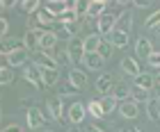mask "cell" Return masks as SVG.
<instances>
[{
    "label": "cell",
    "mask_w": 160,
    "mask_h": 132,
    "mask_svg": "<svg viewBox=\"0 0 160 132\" xmlns=\"http://www.w3.org/2000/svg\"><path fill=\"white\" fill-rule=\"evenodd\" d=\"M39 18H41V25H50L57 21V16H53L48 9H39Z\"/></svg>",
    "instance_id": "obj_39"
},
{
    "label": "cell",
    "mask_w": 160,
    "mask_h": 132,
    "mask_svg": "<svg viewBox=\"0 0 160 132\" xmlns=\"http://www.w3.org/2000/svg\"><path fill=\"white\" fill-rule=\"evenodd\" d=\"M130 98H133L135 102H149L151 98H149V91L147 89H142V87H137V84H133V87H130Z\"/></svg>",
    "instance_id": "obj_27"
},
{
    "label": "cell",
    "mask_w": 160,
    "mask_h": 132,
    "mask_svg": "<svg viewBox=\"0 0 160 132\" xmlns=\"http://www.w3.org/2000/svg\"><path fill=\"white\" fill-rule=\"evenodd\" d=\"M87 112L92 114V119H105V112H103V107H101V102L98 100H92L89 105H87Z\"/></svg>",
    "instance_id": "obj_29"
},
{
    "label": "cell",
    "mask_w": 160,
    "mask_h": 132,
    "mask_svg": "<svg viewBox=\"0 0 160 132\" xmlns=\"http://www.w3.org/2000/svg\"><path fill=\"white\" fill-rule=\"evenodd\" d=\"M119 114L123 119H137V116H140V105H137L135 100H126V102L119 105Z\"/></svg>",
    "instance_id": "obj_16"
},
{
    "label": "cell",
    "mask_w": 160,
    "mask_h": 132,
    "mask_svg": "<svg viewBox=\"0 0 160 132\" xmlns=\"http://www.w3.org/2000/svg\"><path fill=\"white\" fill-rule=\"evenodd\" d=\"M160 25V9H156L153 14H149L147 21H144V27H149V30H156Z\"/></svg>",
    "instance_id": "obj_37"
},
{
    "label": "cell",
    "mask_w": 160,
    "mask_h": 132,
    "mask_svg": "<svg viewBox=\"0 0 160 132\" xmlns=\"http://www.w3.org/2000/svg\"><path fill=\"white\" fill-rule=\"evenodd\" d=\"M128 132H140V130H137V128H130V130H128Z\"/></svg>",
    "instance_id": "obj_50"
},
{
    "label": "cell",
    "mask_w": 160,
    "mask_h": 132,
    "mask_svg": "<svg viewBox=\"0 0 160 132\" xmlns=\"http://www.w3.org/2000/svg\"><path fill=\"white\" fill-rule=\"evenodd\" d=\"M105 39L110 41L114 48H126V46H128V34H126V32H119V30H112Z\"/></svg>",
    "instance_id": "obj_19"
},
{
    "label": "cell",
    "mask_w": 160,
    "mask_h": 132,
    "mask_svg": "<svg viewBox=\"0 0 160 132\" xmlns=\"http://www.w3.org/2000/svg\"><path fill=\"white\" fill-rule=\"evenodd\" d=\"M73 5V9L78 12V14H87L89 12V2H82V0H76V2H71Z\"/></svg>",
    "instance_id": "obj_40"
},
{
    "label": "cell",
    "mask_w": 160,
    "mask_h": 132,
    "mask_svg": "<svg viewBox=\"0 0 160 132\" xmlns=\"http://www.w3.org/2000/svg\"><path fill=\"white\" fill-rule=\"evenodd\" d=\"M147 64L151 66V68H160V53H153V55L147 59Z\"/></svg>",
    "instance_id": "obj_41"
},
{
    "label": "cell",
    "mask_w": 160,
    "mask_h": 132,
    "mask_svg": "<svg viewBox=\"0 0 160 132\" xmlns=\"http://www.w3.org/2000/svg\"><path fill=\"white\" fill-rule=\"evenodd\" d=\"M156 98H158V100H160V84H158V87H156Z\"/></svg>",
    "instance_id": "obj_48"
},
{
    "label": "cell",
    "mask_w": 160,
    "mask_h": 132,
    "mask_svg": "<svg viewBox=\"0 0 160 132\" xmlns=\"http://www.w3.org/2000/svg\"><path fill=\"white\" fill-rule=\"evenodd\" d=\"M55 62H57V66H69L73 59H71L69 50H55Z\"/></svg>",
    "instance_id": "obj_36"
},
{
    "label": "cell",
    "mask_w": 160,
    "mask_h": 132,
    "mask_svg": "<svg viewBox=\"0 0 160 132\" xmlns=\"http://www.w3.org/2000/svg\"><path fill=\"white\" fill-rule=\"evenodd\" d=\"M153 43H151L149 39H144V36H140V39L135 41V55L140 57V59H149L151 55H153Z\"/></svg>",
    "instance_id": "obj_8"
},
{
    "label": "cell",
    "mask_w": 160,
    "mask_h": 132,
    "mask_svg": "<svg viewBox=\"0 0 160 132\" xmlns=\"http://www.w3.org/2000/svg\"><path fill=\"white\" fill-rule=\"evenodd\" d=\"M46 107H48L50 119L64 121V100H62V98H48V100H46Z\"/></svg>",
    "instance_id": "obj_6"
},
{
    "label": "cell",
    "mask_w": 160,
    "mask_h": 132,
    "mask_svg": "<svg viewBox=\"0 0 160 132\" xmlns=\"http://www.w3.org/2000/svg\"><path fill=\"white\" fill-rule=\"evenodd\" d=\"M112 43L110 41H103V43H101V48H98V55L101 57H103V59H110V57H112Z\"/></svg>",
    "instance_id": "obj_38"
},
{
    "label": "cell",
    "mask_w": 160,
    "mask_h": 132,
    "mask_svg": "<svg viewBox=\"0 0 160 132\" xmlns=\"http://www.w3.org/2000/svg\"><path fill=\"white\" fill-rule=\"evenodd\" d=\"M12 80H14V68H12V66L9 64H5V66H0V84H9L12 82Z\"/></svg>",
    "instance_id": "obj_32"
},
{
    "label": "cell",
    "mask_w": 160,
    "mask_h": 132,
    "mask_svg": "<svg viewBox=\"0 0 160 132\" xmlns=\"http://www.w3.org/2000/svg\"><path fill=\"white\" fill-rule=\"evenodd\" d=\"M43 123H46V116H43L41 109H37V107L28 109V128H30V130H39V128H43Z\"/></svg>",
    "instance_id": "obj_12"
},
{
    "label": "cell",
    "mask_w": 160,
    "mask_h": 132,
    "mask_svg": "<svg viewBox=\"0 0 160 132\" xmlns=\"http://www.w3.org/2000/svg\"><path fill=\"white\" fill-rule=\"evenodd\" d=\"M71 7V2H67V0H48V2H43V9H48L53 16H57L60 18L64 12H67Z\"/></svg>",
    "instance_id": "obj_13"
},
{
    "label": "cell",
    "mask_w": 160,
    "mask_h": 132,
    "mask_svg": "<svg viewBox=\"0 0 160 132\" xmlns=\"http://www.w3.org/2000/svg\"><path fill=\"white\" fill-rule=\"evenodd\" d=\"M153 32H156V34H158V36H160V25H158V27H156V30H153Z\"/></svg>",
    "instance_id": "obj_49"
},
{
    "label": "cell",
    "mask_w": 160,
    "mask_h": 132,
    "mask_svg": "<svg viewBox=\"0 0 160 132\" xmlns=\"http://www.w3.org/2000/svg\"><path fill=\"white\" fill-rule=\"evenodd\" d=\"M55 43H57V36L53 30H46L41 34V39H39V50H43V53H48L50 55V50H57L55 48Z\"/></svg>",
    "instance_id": "obj_14"
},
{
    "label": "cell",
    "mask_w": 160,
    "mask_h": 132,
    "mask_svg": "<svg viewBox=\"0 0 160 132\" xmlns=\"http://www.w3.org/2000/svg\"><path fill=\"white\" fill-rule=\"evenodd\" d=\"M85 132H103V130H101V128H96V125H89Z\"/></svg>",
    "instance_id": "obj_47"
},
{
    "label": "cell",
    "mask_w": 160,
    "mask_h": 132,
    "mask_svg": "<svg viewBox=\"0 0 160 132\" xmlns=\"http://www.w3.org/2000/svg\"><path fill=\"white\" fill-rule=\"evenodd\" d=\"M0 132H21V128L16 125V123H9V125H5Z\"/></svg>",
    "instance_id": "obj_43"
},
{
    "label": "cell",
    "mask_w": 160,
    "mask_h": 132,
    "mask_svg": "<svg viewBox=\"0 0 160 132\" xmlns=\"http://www.w3.org/2000/svg\"><path fill=\"white\" fill-rule=\"evenodd\" d=\"M114 78L110 75V73H101L98 80H96V91L98 93H103V96H112V91H114Z\"/></svg>",
    "instance_id": "obj_2"
},
{
    "label": "cell",
    "mask_w": 160,
    "mask_h": 132,
    "mask_svg": "<svg viewBox=\"0 0 160 132\" xmlns=\"http://www.w3.org/2000/svg\"><path fill=\"white\" fill-rule=\"evenodd\" d=\"M133 5H135V7H149L151 2H149V0H135Z\"/></svg>",
    "instance_id": "obj_45"
},
{
    "label": "cell",
    "mask_w": 160,
    "mask_h": 132,
    "mask_svg": "<svg viewBox=\"0 0 160 132\" xmlns=\"http://www.w3.org/2000/svg\"><path fill=\"white\" fill-rule=\"evenodd\" d=\"M69 55H71V59L73 62H82V57L87 55V50H85V39H73V41H69Z\"/></svg>",
    "instance_id": "obj_11"
},
{
    "label": "cell",
    "mask_w": 160,
    "mask_h": 132,
    "mask_svg": "<svg viewBox=\"0 0 160 132\" xmlns=\"http://www.w3.org/2000/svg\"><path fill=\"white\" fill-rule=\"evenodd\" d=\"M23 80L25 82H30L34 89H43V78H41V71H39V66L37 64H28L25 68H23Z\"/></svg>",
    "instance_id": "obj_1"
},
{
    "label": "cell",
    "mask_w": 160,
    "mask_h": 132,
    "mask_svg": "<svg viewBox=\"0 0 160 132\" xmlns=\"http://www.w3.org/2000/svg\"><path fill=\"white\" fill-rule=\"evenodd\" d=\"M101 43H103V36H101L98 32H94V34H87V36H85V50H87V53H98Z\"/></svg>",
    "instance_id": "obj_20"
},
{
    "label": "cell",
    "mask_w": 160,
    "mask_h": 132,
    "mask_svg": "<svg viewBox=\"0 0 160 132\" xmlns=\"http://www.w3.org/2000/svg\"><path fill=\"white\" fill-rule=\"evenodd\" d=\"M43 32H46V30H39V32H25V36H23V43H25V48L34 53V48L39 46V39H41V34H43Z\"/></svg>",
    "instance_id": "obj_24"
},
{
    "label": "cell",
    "mask_w": 160,
    "mask_h": 132,
    "mask_svg": "<svg viewBox=\"0 0 160 132\" xmlns=\"http://www.w3.org/2000/svg\"><path fill=\"white\" fill-rule=\"evenodd\" d=\"M0 7H2V9H12V7H18V2H14V0H2Z\"/></svg>",
    "instance_id": "obj_44"
},
{
    "label": "cell",
    "mask_w": 160,
    "mask_h": 132,
    "mask_svg": "<svg viewBox=\"0 0 160 132\" xmlns=\"http://www.w3.org/2000/svg\"><path fill=\"white\" fill-rule=\"evenodd\" d=\"M7 30H9V23H7V18L2 16L0 18V36H2V39H7Z\"/></svg>",
    "instance_id": "obj_42"
},
{
    "label": "cell",
    "mask_w": 160,
    "mask_h": 132,
    "mask_svg": "<svg viewBox=\"0 0 160 132\" xmlns=\"http://www.w3.org/2000/svg\"><path fill=\"white\" fill-rule=\"evenodd\" d=\"M156 82H158V84H160V73H158V78H156Z\"/></svg>",
    "instance_id": "obj_52"
},
{
    "label": "cell",
    "mask_w": 160,
    "mask_h": 132,
    "mask_svg": "<svg viewBox=\"0 0 160 132\" xmlns=\"http://www.w3.org/2000/svg\"><path fill=\"white\" fill-rule=\"evenodd\" d=\"M112 96L117 98V100H121V102H126V100H133V98H130V89H128V87H123V84H117V87H114Z\"/></svg>",
    "instance_id": "obj_31"
},
{
    "label": "cell",
    "mask_w": 160,
    "mask_h": 132,
    "mask_svg": "<svg viewBox=\"0 0 160 132\" xmlns=\"http://www.w3.org/2000/svg\"><path fill=\"white\" fill-rule=\"evenodd\" d=\"M32 64L41 66V68H57L55 57L48 55V53H43V50H34V53H32Z\"/></svg>",
    "instance_id": "obj_5"
},
{
    "label": "cell",
    "mask_w": 160,
    "mask_h": 132,
    "mask_svg": "<svg viewBox=\"0 0 160 132\" xmlns=\"http://www.w3.org/2000/svg\"><path fill=\"white\" fill-rule=\"evenodd\" d=\"M121 71L126 73V75H130V78H140L142 75L140 64H137V59H133V57H123L121 59Z\"/></svg>",
    "instance_id": "obj_15"
},
{
    "label": "cell",
    "mask_w": 160,
    "mask_h": 132,
    "mask_svg": "<svg viewBox=\"0 0 160 132\" xmlns=\"http://www.w3.org/2000/svg\"><path fill=\"white\" fill-rule=\"evenodd\" d=\"M53 32H55V36H57V41H73V39H76V36L71 34V30H67V27H64L62 23L57 25Z\"/></svg>",
    "instance_id": "obj_33"
},
{
    "label": "cell",
    "mask_w": 160,
    "mask_h": 132,
    "mask_svg": "<svg viewBox=\"0 0 160 132\" xmlns=\"http://www.w3.org/2000/svg\"><path fill=\"white\" fill-rule=\"evenodd\" d=\"M114 30L130 34V30H133V9H126V12H121V14H119V16H117V25H114Z\"/></svg>",
    "instance_id": "obj_9"
},
{
    "label": "cell",
    "mask_w": 160,
    "mask_h": 132,
    "mask_svg": "<svg viewBox=\"0 0 160 132\" xmlns=\"http://www.w3.org/2000/svg\"><path fill=\"white\" fill-rule=\"evenodd\" d=\"M78 16H80V14H78V12L73 9V5H71L69 9L64 12V14H62L60 18H57V21H60L62 25H69V23H78Z\"/></svg>",
    "instance_id": "obj_28"
},
{
    "label": "cell",
    "mask_w": 160,
    "mask_h": 132,
    "mask_svg": "<svg viewBox=\"0 0 160 132\" xmlns=\"http://www.w3.org/2000/svg\"><path fill=\"white\" fill-rule=\"evenodd\" d=\"M105 7H108L105 0H92V2H89V12H87V21L101 18V16L105 14Z\"/></svg>",
    "instance_id": "obj_18"
},
{
    "label": "cell",
    "mask_w": 160,
    "mask_h": 132,
    "mask_svg": "<svg viewBox=\"0 0 160 132\" xmlns=\"http://www.w3.org/2000/svg\"><path fill=\"white\" fill-rule=\"evenodd\" d=\"M69 82L78 87V89H82V87L87 84V75H85V71H80V68H69Z\"/></svg>",
    "instance_id": "obj_22"
},
{
    "label": "cell",
    "mask_w": 160,
    "mask_h": 132,
    "mask_svg": "<svg viewBox=\"0 0 160 132\" xmlns=\"http://www.w3.org/2000/svg\"><path fill=\"white\" fill-rule=\"evenodd\" d=\"M117 132H128V130H126V128H119V130H117Z\"/></svg>",
    "instance_id": "obj_51"
},
{
    "label": "cell",
    "mask_w": 160,
    "mask_h": 132,
    "mask_svg": "<svg viewBox=\"0 0 160 132\" xmlns=\"http://www.w3.org/2000/svg\"><path fill=\"white\" fill-rule=\"evenodd\" d=\"M135 84L142 87V89H147V91H151L153 89V78H151L149 73H142L140 78H135Z\"/></svg>",
    "instance_id": "obj_34"
},
{
    "label": "cell",
    "mask_w": 160,
    "mask_h": 132,
    "mask_svg": "<svg viewBox=\"0 0 160 132\" xmlns=\"http://www.w3.org/2000/svg\"><path fill=\"white\" fill-rule=\"evenodd\" d=\"M48 132H50V130H48Z\"/></svg>",
    "instance_id": "obj_53"
},
{
    "label": "cell",
    "mask_w": 160,
    "mask_h": 132,
    "mask_svg": "<svg viewBox=\"0 0 160 132\" xmlns=\"http://www.w3.org/2000/svg\"><path fill=\"white\" fill-rule=\"evenodd\" d=\"M18 48H25L23 39H14V36H7V39L0 41V53H2L5 57H9L12 53H16Z\"/></svg>",
    "instance_id": "obj_7"
},
{
    "label": "cell",
    "mask_w": 160,
    "mask_h": 132,
    "mask_svg": "<svg viewBox=\"0 0 160 132\" xmlns=\"http://www.w3.org/2000/svg\"><path fill=\"white\" fill-rule=\"evenodd\" d=\"M39 71H41L43 84H57V82H60V71H57V68H41V66H39Z\"/></svg>",
    "instance_id": "obj_25"
},
{
    "label": "cell",
    "mask_w": 160,
    "mask_h": 132,
    "mask_svg": "<svg viewBox=\"0 0 160 132\" xmlns=\"http://www.w3.org/2000/svg\"><path fill=\"white\" fill-rule=\"evenodd\" d=\"M41 30V18H39V12H34L28 16V32H39Z\"/></svg>",
    "instance_id": "obj_35"
},
{
    "label": "cell",
    "mask_w": 160,
    "mask_h": 132,
    "mask_svg": "<svg viewBox=\"0 0 160 132\" xmlns=\"http://www.w3.org/2000/svg\"><path fill=\"white\" fill-rule=\"evenodd\" d=\"M78 87H73L71 82H62V84H57V98H76L78 96Z\"/></svg>",
    "instance_id": "obj_21"
},
{
    "label": "cell",
    "mask_w": 160,
    "mask_h": 132,
    "mask_svg": "<svg viewBox=\"0 0 160 132\" xmlns=\"http://www.w3.org/2000/svg\"><path fill=\"white\" fill-rule=\"evenodd\" d=\"M114 25H117V16H114L112 12H105L103 16L98 18V34L101 36H108L114 30Z\"/></svg>",
    "instance_id": "obj_4"
},
{
    "label": "cell",
    "mask_w": 160,
    "mask_h": 132,
    "mask_svg": "<svg viewBox=\"0 0 160 132\" xmlns=\"http://www.w3.org/2000/svg\"><path fill=\"white\" fill-rule=\"evenodd\" d=\"M103 57H101L98 53H87L82 57V64H85V68H89V71H101L103 68Z\"/></svg>",
    "instance_id": "obj_17"
},
{
    "label": "cell",
    "mask_w": 160,
    "mask_h": 132,
    "mask_svg": "<svg viewBox=\"0 0 160 132\" xmlns=\"http://www.w3.org/2000/svg\"><path fill=\"white\" fill-rule=\"evenodd\" d=\"M67 132H85V130H80L78 125H69V128H67Z\"/></svg>",
    "instance_id": "obj_46"
},
{
    "label": "cell",
    "mask_w": 160,
    "mask_h": 132,
    "mask_svg": "<svg viewBox=\"0 0 160 132\" xmlns=\"http://www.w3.org/2000/svg\"><path fill=\"white\" fill-rule=\"evenodd\" d=\"M39 0H23V2H18V9L21 12H25L28 16H30V14H34V12H39Z\"/></svg>",
    "instance_id": "obj_30"
},
{
    "label": "cell",
    "mask_w": 160,
    "mask_h": 132,
    "mask_svg": "<svg viewBox=\"0 0 160 132\" xmlns=\"http://www.w3.org/2000/svg\"><path fill=\"white\" fill-rule=\"evenodd\" d=\"M147 119L149 121H160V100L156 96L147 102Z\"/></svg>",
    "instance_id": "obj_23"
},
{
    "label": "cell",
    "mask_w": 160,
    "mask_h": 132,
    "mask_svg": "<svg viewBox=\"0 0 160 132\" xmlns=\"http://www.w3.org/2000/svg\"><path fill=\"white\" fill-rule=\"evenodd\" d=\"M85 116H87V107L82 105V102H76V100H73V105L69 107V121H71V125L82 123Z\"/></svg>",
    "instance_id": "obj_10"
},
{
    "label": "cell",
    "mask_w": 160,
    "mask_h": 132,
    "mask_svg": "<svg viewBox=\"0 0 160 132\" xmlns=\"http://www.w3.org/2000/svg\"><path fill=\"white\" fill-rule=\"evenodd\" d=\"M98 102H101V107H103V112H105V116H108V114H112L114 109L119 107V100L114 98V96H103V98H101Z\"/></svg>",
    "instance_id": "obj_26"
},
{
    "label": "cell",
    "mask_w": 160,
    "mask_h": 132,
    "mask_svg": "<svg viewBox=\"0 0 160 132\" xmlns=\"http://www.w3.org/2000/svg\"><path fill=\"white\" fill-rule=\"evenodd\" d=\"M30 57L32 55L28 53V48H18L16 53H12L9 57H7V64H9L12 68H16V66H23V68H25V66L30 64Z\"/></svg>",
    "instance_id": "obj_3"
}]
</instances>
